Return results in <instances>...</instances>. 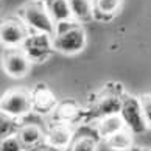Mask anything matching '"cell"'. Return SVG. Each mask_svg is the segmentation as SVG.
<instances>
[{
	"instance_id": "9",
	"label": "cell",
	"mask_w": 151,
	"mask_h": 151,
	"mask_svg": "<svg viewBox=\"0 0 151 151\" xmlns=\"http://www.w3.org/2000/svg\"><path fill=\"white\" fill-rule=\"evenodd\" d=\"M125 128H126L125 122L120 117V114L108 115V117H103L101 122L98 123V134H100V137L108 139L111 136H114L115 132L125 129Z\"/></svg>"
},
{
	"instance_id": "22",
	"label": "cell",
	"mask_w": 151,
	"mask_h": 151,
	"mask_svg": "<svg viewBox=\"0 0 151 151\" xmlns=\"http://www.w3.org/2000/svg\"><path fill=\"white\" fill-rule=\"evenodd\" d=\"M11 129H13V120L11 115H6L2 112V139L11 137Z\"/></svg>"
},
{
	"instance_id": "23",
	"label": "cell",
	"mask_w": 151,
	"mask_h": 151,
	"mask_svg": "<svg viewBox=\"0 0 151 151\" xmlns=\"http://www.w3.org/2000/svg\"><path fill=\"white\" fill-rule=\"evenodd\" d=\"M78 27L76 22H72L70 19L69 20H63V22H58V27H56V35H63V33H67L70 31L72 28Z\"/></svg>"
},
{
	"instance_id": "10",
	"label": "cell",
	"mask_w": 151,
	"mask_h": 151,
	"mask_svg": "<svg viewBox=\"0 0 151 151\" xmlns=\"http://www.w3.org/2000/svg\"><path fill=\"white\" fill-rule=\"evenodd\" d=\"M120 109L122 98H119L117 95H106V97L100 98V101L97 103V114L101 117L120 114Z\"/></svg>"
},
{
	"instance_id": "16",
	"label": "cell",
	"mask_w": 151,
	"mask_h": 151,
	"mask_svg": "<svg viewBox=\"0 0 151 151\" xmlns=\"http://www.w3.org/2000/svg\"><path fill=\"white\" fill-rule=\"evenodd\" d=\"M47 33H39V35H33L28 39H25L24 45H33V47H41V48H52V41Z\"/></svg>"
},
{
	"instance_id": "11",
	"label": "cell",
	"mask_w": 151,
	"mask_h": 151,
	"mask_svg": "<svg viewBox=\"0 0 151 151\" xmlns=\"http://www.w3.org/2000/svg\"><path fill=\"white\" fill-rule=\"evenodd\" d=\"M106 143H108L109 148H112L115 151H126L132 147V136L131 131L125 128L119 132H115L114 136H111L106 139Z\"/></svg>"
},
{
	"instance_id": "4",
	"label": "cell",
	"mask_w": 151,
	"mask_h": 151,
	"mask_svg": "<svg viewBox=\"0 0 151 151\" xmlns=\"http://www.w3.org/2000/svg\"><path fill=\"white\" fill-rule=\"evenodd\" d=\"M24 17L27 24L33 28H36L39 33H47V35H53V22L48 13L44 9L41 5H30L24 11Z\"/></svg>"
},
{
	"instance_id": "5",
	"label": "cell",
	"mask_w": 151,
	"mask_h": 151,
	"mask_svg": "<svg viewBox=\"0 0 151 151\" xmlns=\"http://www.w3.org/2000/svg\"><path fill=\"white\" fill-rule=\"evenodd\" d=\"M3 69L13 78H22L30 70V58L25 52L9 50L3 58Z\"/></svg>"
},
{
	"instance_id": "25",
	"label": "cell",
	"mask_w": 151,
	"mask_h": 151,
	"mask_svg": "<svg viewBox=\"0 0 151 151\" xmlns=\"http://www.w3.org/2000/svg\"><path fill=\"white\" fill-rule=\"evenodd\" d=\"M136 151H150V150H147V148H140V150H136Z\"/></svg>"
},
{
	"instance_id": "21",
	"label": "cell",
	"mask_w": 151,
	"mask_h": 151,
	"mask_svg": "<svg viewBox=\"0 0 151 151\" xmlns=\"http://www.w3.org/2000/svg\"><path fill=\"white\" fill-rule=\"evenodd\" d=\"M140 103H142V109H143V115H145V120H147V125H148V128H151V95L142 97Z\"/></svg>"
},
{
	"instance_id": "3",
	"label": "cell",
	"mask_w": 151,
	"mask_h": 151,
	"mask_svg": "<svg viewBox=\"0 0 151 151\" xmlns=\"http://www.w3.org/2000/svg\"><path fill=\"white\" fill-rule=\"evenodd\" d=\"M84 44H86L84 30L78 25L67 33L56 35V39L53 41V47L56 50H59V52H63V53L73 55V53L80 52V50L84 47Z\"/></svg>"
},
{
	"instance_id": "2",
	"label": "cell",
	"mask_w": 151,
	"mask_h": 151,
	"mask_svg": "<svg viewBox=\"0 0 151 151\" xmlns=\"http://www.w3.org/2000/svg\"><path fill=\"white\" fill-rule=\"evenodd\" d=\"M2 112L11 117H22L33 109V95L25 89H13L2 97Z\"/></svg>"
},
{
	"instance_id": "15",
	"label": "cell",
	"mask_w": 151,
	"mask_h": 151,
	"mask_svg": "<svg viewBox=\"0 0 151 151\" xmlns=\"http://www.w3.org/2000/svg\"><path fill=\"white\" fill-rule=\"evenodd\" d=\"M69 151H97V140L91 136H81L70 143Z\"/></svg>"
},
{
	"instance_id": "19",
	"label": "cell",
	"mask_w": 151,
	"mask_h": 151,
	"mask_svg": "<svg viewBox=\"0 0 151 151\" xmlns=\"http://www.w3.org/2000/svg\"><path fill=\"white\" fill-rule=\"evenodd\" d=\"M52 48H41V47H33V45H25V53L28 55V58L33 61H42L45 59L52 52Z\"/></svg>"
},
{
	"instance_id": "24",
	"label": "cell",
	"mask_w": 151,
	"mask_h": 151,
	"mask_svg": "<svg viewBox=\"0 0 151 151\" xmlns=\"http://www.w3.org/2000/svg\"><path fill=\"white\" fill-rule=\"evenodd\" d=\"M27 151H50V150L45 148V147H31L30 150H27Z\"/></svg>"
},
{
	"instance_id": "6",
	"label": "cell",
	"mask_w": 151,
	"mask_h": 151,
	"mask_svg": "<svg viewBox=\"0 0 151 151\" xmlns=\"http://www.w3.org/2000/svg\"><path fill=\"white\" fill-rule=\"evenodd\" d=\"M33 95V109L39 114H48L56 108V98L45 86H39L36 91L31 92Z\"/></svg>"
},
{
	"instance_id": "14",
	"label": "cell",
	"mask_w": 151,
	"mask_h": 151,
	"mask_svg": "<svg viewBox=\"0 0 151 151\" xmlns=\"http://www.w3.org/2000/svg\"><path fill=\"white\" fill-rule=\"evenodd\" d=\"M72 14L78 20H91L92 19V0H69Z\"/></svg>"
},
{
	"instance_id": "18",
	"label": "cell",
	"mask_w": 151,
	"mask_h": 151,
	"mask_svg": "<svg viewBox=\"0 0 151 151\" xmlns=\"http://www.w3.org/2000/svg\"><path fill=\"white\" fill-rule=\"evenodd\" d=\"M120 2L122 0H95V6H97V11L103 14H112L119 8Z\"/></svg>"
},
{
	"instance_id": "17",
	"label": "cell",
	"mask_w": 151,
	"mask_h": 151,
	"mask_svg": "<svg viewBox=\"0 0 151 151\" xmlns=\"http://www.w3.org/2000/svg\"><path fill=\"white\" fill-rule=\"evenodd\" d=\"M56 114L61 120H65V122H69V120H73L75 117L78 115V108L73 104V103H69V101H65L63 104H59L58 108H56Z\"/></svg>"
},
{
	"instance_id": "26",
	"label": "cell",
	"mask_w": 151,
	"mask_h": 151,
	"mask_svg": "<svg viewBox=\"0 0 151 151\" xmlns=\"http://www.w3.org/2000/svg\"><path fill=\"white\" fill-rule=\"evenodd\" d=\"M44 2H48V0H44Z\"/></svg>"
},
{
	"instance_id": "12",
	"label": "cell",
	"mask_w": 151,
	"mask_h": 151,
	"mask_svg": "<svg viewBox=\"0 0 151 151\" xmlns=\"http://www.w3.org/2000/svg\"><path fill=\"white\" fill-rule=\"evenodd\" d=\"M48 11L56 22L69 20L73 16L70 9V5H69V0H48Z\"/></svg>"
},
{
	"instance_id": "7",
	"label": "cell",
	"mask_w": 151,
	"mask_h": 151,
	"mask_svg": "<svg viewBox=\"0 0 151 151\" xmlns=\"http://www.w3.org/2000/svg\"><path fill=\"white\" fill-rule=\"evenodd\" d=\"M47 143L52 148L64 150L72 143V129L65 125H55L47 132Z\"/></svg>"
},
{
	"instance_id": "13",
	"label": "cell",
	"mask_w": 151,
	"mask_h": 151,
	"mask_svg": "<svg viewBox=\"0 0 151 151\" xmlns=\"http://www.w3.org/2000/svg\"><path fill=\"white\" fill-rule=\"evenodd\" d=\"M17 137L20 139V142L24 143V147H36V145L42 140V131L41 128H37L36 125H27L24 128H20L17 132Z\"/></svg>"
},
{
	"instance_id": "8",
	"label": "cell",
	"mask_w": 151,
	"mask_h": 151,
	"mask_svg": "<svg viewBox=\"0 0 151 151\" xmlns=\"http://www.w3.org/2000/svg\"><path fill=\"white\" fill-rule=\"evenodd\" d=\"M0 36H2V42L6 45H17L25 42L27 33L24 27L17 22H5L0 30Z\"/></svg>"
},
{
	"instance_id": "20",
	"label": "cell",
	"mask_w": 151,
	"mask_h": 151,
	"mask_svg": "<svg viewBox=\"0 0 151 151\" xmlns=\"http://www.w3.org/2000/svg\"><path fill=\"white\" fill-rule=\"evenodd\" d=\"M22 147L24 143L20 142L19 137H6V139H2V148L0 151H22Z\"/></svg>"
},
{
	"instance_id": "1",
	"label": "cell",
	"mask_w": 151,
	"mask_h": 151,
	"mask_svg": "<svg viewBox=\"0 0 151 151\" xmlns=\"http://www.w3.org/2000/svg\"><path fill=\"white\" fill-rule=\"evenodd\" d=\"M120 117L125 122V126L132 134H142L147 131L148 125H147V120H145L142 103L139 98H136V97L122 98Z\"/></svg>"
}]
</instances>
